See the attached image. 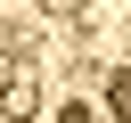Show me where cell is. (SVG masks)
I'll list each match as a JSON object with an SVG mask.
<instances>
[{"mask_svg":"<svg viewBox=\"0 0 131 123\" xmlns=\"http://www.w3.org/2000/svg\"><path fill=\"white\" fill-rule=\"evenodd\" d=\"M41 107V90H33V74H16L8 90H0V115H33Z\"/></svg>","mask_w":131,"mask_h":123,"instance_id":"6da1fadb","label":"cell"},{"mask_svg":"<svg viewBox=\"0 0 131 123\" xmlns=\"http://www.w3.org/2000/svg\"><path fill=\"white\" fill-rule=\"evenodd\" d=\"M106 107H115V123H131V66L115 74V90H106Z\"/></svg>","mask_w":131,"mask_h":123,"instance_id":"7a4b0ae2","label":"cell"}]
</instances>
